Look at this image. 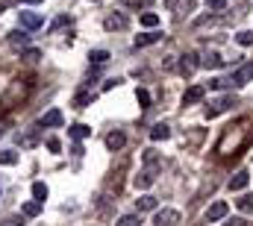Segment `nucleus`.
Returning <instances> with one entry per match:
<instances>
[{
    "label": "nucleus",
    "instance_id": "nucleus-21",
    "mask_svg": "<svg viewBox=\"0 0 253 226\" xmlns=\"http://www.w3.org/2000/svg\"><path fill=\"white\" fill-rule=\"evenodd\" d=\"M33 197H36V203H44L47 200V185L44 182H33Z\"/></svg>",
    "mask_w": 253,
    "mask_h": 226
},
{
    "label": "nucleus",
    "instance_id": "nucleus-24",
    "mask_svg": "<svg viewBox=\"0 0 253 226\" xmlns=\"http://www.w3.org/2000/svg\"><path fill=\"white\" fill-rule=\"evenodd\" d=\"M88 59H91V65H106V62H109V53H106V50H91Z\"/></svg>",
    "mask_w": 253,
    "mask_h": 226
},
{
    "label": "nucleus",
    "instance_id": "nucleus-16",
    "mask_svg": "<svg viewBox=\"0 0 253 226\" xmlns=\"http://www.w3.org/2000/svg\"><path fill=\"white\" fill-rule=\"evenodd\" d=\"M162 38V33H144V36H135V47H147V44H156Z\"/></svg>",
    "mask_w": 253,
    "mask_h": 226
},
{
    "label": "nucleus",
    "instance_id": "nucleus-1",
    "mask_svg": "<svg viewBox=\"0 0 253 226\" xmlns=\"http://www.w3.org/2000/svg\"><path fill=\"white\" fill-rule=\"evenodd\" d=\"M180 224V212L177 209H159L156 218H153V226H177Z\"/></svg>",
    "mask_w": 253,
    "mask_h": 226
},
{
    "label": "nucleus",
    "instance_id": "nucleus-15",
    "mask_svg": "<svg viewBox=\"0 0 253 226\" xmlns=\"http://www.w3.org/2000/svg\"><path fill=\"white\" fill-rule=\"evenodd\" d=\"M18 144H21V147H36V144H39V132H36V129L18 132Z\"/></svg>",
    "mask_w": 253,
    "mask_h": 226
},
{
    "label": "nucleus",
    "instance_id": "nucleus-12",
    "mask_svg": "<svg viewBox=\"0 0 253 226\" xmlns=\"http://www.w3.org/2000/svg\"><path fill=\"white\" fill-rule=\"evenodd\" d=\"M68 135H71L74 141H83V138H88V135H91V126H85V123H74V126L68 129Z\"/></svg>",
    "mask_w": 253,
    "mask_h": 226
},
{
    "label": "nucleus",
    "instance_id": "nucleus-27",
    "mask_svg": "<svg viewBox=\"0 0 253 226\" xmlns=\"http://www.w3.org/2000/svg\"><path fill=\"white\" fill-rule=\"evenodd\" d=\"M236 41H239L242 47H253V33H251V30H245V33H239V36H236Z\"/></svg>",
    "mask_w": 253,
    "mask_h": 226
},
{
    "label": "nucleus",
    "instance_id": "nucleus-11",
    "mask_svg": "<svg viewBox=\"0 0 253 226\" xmlns=\"http://www.w3.org/2000/svg\"><path fill=\"white\" fill-rule=\"evenodd\" d=\"M126 24H129V21H126V15H109V18L103 21V27H106V30H126Z\"/></svg>",
    "mask_w": 253,
    "mask_h": 226
},
{
    "label": "nucleus",
    "instance_id": "nucleus-13",
    "mask_svg": "<svg viewBox=\"0 0 253 226\" xmlns=\"http://www.w3.org/2000/svg\"><path fill=\"white\" fill-rule=\"evenodd\" d=\"M124 144H126L124 132H109V135H106V147H109V150H121Z\"/></svg>",
    "mask_w": 253,
    "mask_h": 226
},
{
    "label": "nucleus",
    "instance_id": "nucleus-29",
    "mask_svg": "<svg viewBox=\"0 0 253 226\" xmlns=\"http://www.w3.org/2000/svg\"><path fill=\"white\" fill-rule=\"evenodd\" d=\"M141 24H144V27H156V24H159V15H156V12H144V15H141Z\"/></svg>",
    "mask_w": 253,
    "mask_h": 226
},
{
    "label": "nucleus",
    "instance_id": "nucleus-10",
    "mask_svg": "<svg viewBox=\"0 0 253 226\" xmlns=\"http://www.w3.org/2000/svg\"><path fill=\"white\" fill-rule=\"evenodd\" d=\"M248 182H251V173L248 170H236V176L230 179V191H242Z\"/></svg>",
    "mask_w": 253,
    "mask_h": 226
},
{
    "label": "nucleus",
    "instance_id": "nucleus-34",
    "mask_svg": "<svg viewBox=\"0 0 253 226\" xmlns=\"http://www.w3.org/2000/svg\"><path fill=\"white\" fill-rule=\"evenodd\" d=\"M0 226H21V218H15V215H12V218H6Z\"/></svg>",
    "mask_w": 253,
    "mask_h": 226
},
{
    "label": "nucleus",
    "instance_id": "nucleus-18",
    "mask_svg": "<svg viewBox=\"0 0 253 226\" xmlns=\"http://www.w3.org/2000/svg\"><path fill=\"white\" fill-rule=\"evenodd\" d=\"M9 44H12V47H21V50H24V47L30 44V36H27V33H9Z\"/></svg>",
    "mask_w": 253,
    "mask_h": 226
},
{
    "label": "nucleus",
    "instance_id": "nucleus-37",
    "mask_svg": "<svg viewBox=\"0 0 253 226\" xmlns=\"http://www.w3.org/2000/svg\"><path fill=\"white\" fill-rule=\"evenodd\" d=\"M227 226H245V221H242V218H233V221H230Z\"/></svg>",
    "mask_w": 253,
    "mask_h": 226
},
{
    "label": "nucleus",
    "instance_id": "nucleus-32",
    "mask_svg": "<svg viewBox=\"0 0 253 226\" xmlns=\"http://www.w3.org/2000/svg\"><path fill=\"white\" fill-rule=\"evenodd\" d=\"M47 150H50V153H59V150H62L59 138H50V141H47Z\"/></svg>",
    "mask_w": 253,
    "mask_h": 226
},
{
    "label": "nucleus",
    "instance_id": "nucleus-33",
    "mask_svg": "<svg viewBox=\"0 0 253 226\" xmlns=\"http://www.w3.org/2000/svg\"><path fill=\"white\" fill-rule=\"evenodd\" d=\"M24 59L27 62H36V59H42V53L39 50H24Z\"/></svg>",
    "mask_w": 253,
    "mask_h": 226
},
{
    "label": "nucleus",
    "instance_id": "nucleus-9",
    "mask_svg": "<svg viewBox=\"0 0 253 226\" xmlns=\"http://www.w3.org/2000/svg\"><path fill=\"white\" fill-rule=\"evenodd\" d=\"M153 182H156V168H144L135 176V188H150Z\"/></svg>",
    "mask_w": 253,
    "mask_h": 226
},
{
    "label": "nucleus",
    "instance_id": "nucleus-8",
    "mask_svg": "<svg viewBox=\"0 0 253 226\" xmlns=\"http://www.w3.org/2000/svg\"><path fill=\"white\" fill-rule=\"evenodd\" d=\"M62 112L59 109H50V112H44L42 117H39V126H62Z\"/></svg>",
    "mask_w": 253,
    "mask_h": 226
},
{
    "label": "nucleus",
    "instance_id": "nucleus-17",
    "mask_svg": "<svg viewBox=\"0 0 253 226\" xmlns=\"http://www.w3.org/2000/svg\"><path fill=\"white\" fill-rule=\"evenodd\" d=\"M144 168H162V156L156 150H144Z\"/></svg>",
    "mask_w": 253,
    "mask_h": 226
},
{
    "label": "nucleus",
    "instance_id": "nucleus-20",
    "mask_svg": "<svg viewBox=\"0 0 253 226\" xmlns=\"http://www.w3.org/2000/svg\"><path fill=\"white\" fill-rule=\"evenodd\" d=\"M236 206H239V212H245V215H253V194H245V197H239V200H236Z\"/></svg>",
    "mask_w": 253,
    "mask_h": 226
},
{
    "label": "nucleus",
    "instance_id": "nucleus-28",
    "mask_svg": "<svg viewBox=\"0 0 253 226\" xmlns=\"http://www.w3.org/2000/svg\"><path fill=\"white\" fill-rule=\"evenodd\" d=\"M118 226H141V218H138V215H124V218L118 221Z\"/></svg>",
    "mask_w": 253,
    "mask_h": 226
},
{
    "label": "nucleus",
    "instance_id": "nucleus-23",
    "mask_svg": "<svg viewBox=\"0 0 253 226\" xmlns=\"http://www.w3.org/2000/svg\"><path fill=\"white\" fill-rule=\"evenodd\" d=\"M27 218H36L39 212H42V203H36V200H30V203H24V209H21Z\"/></svg>",
    "mask_w": 253,
    "mask_h": 226
},
{
    "label": "nucleus",
    "instance_id": "nucleus-25",
    "mask_svg": "<svg viewBox=\"0 0 253 226\" xmlns=\"http://www.w3.org/2000/svg\"><path fill=\"white\" fill-rule=\"evenodd\" d=\"M88 103H91V94H88V91H80V94L74 97V106H77V109H85Z\"/></svg>",
    "mask_w": 253,
    "mask_h": 226
},
{
    "label": "nucleus",
    "instance_id": "nucleus-14",
    "mask_svg": "<svg viewBox=\"0 0 253 226\" xmlns=\"http://www.w3.org/2000/svg\"><path fill=\"white\" fill-rule=\"evenodd\" d=\"M150 138H153V141H165V138H171V126H168V123H156V126L150 129Z\"/></svg>",
    "mask_w": 253,
    "mask_h": 226
},
{
    "label": "nucleus",
    "instance_id": "nucleus-39",
    "mask_svg": "<svg viewBox=\"0 0 253 226\" xmlns=\"http://www.w3.org/2000/svg\"><path fill=\"white\" fill-rule=\"evenodd\" d=\"M186 6H191V0H186Z\"/></svg>",
    "mask_w": 253,
    "mask_h": 226
},
{
    "label": "nucleus",
    "instance_id": "nucleus-3",
    "mask_svg": "<svg viewBox=\"0 0 253 226\" xmlns=\"http://www.w3.org/2000/svg\"><path fill=\"white\" fill-rule=\"evenodd\" d=\"M227 212H230V206H227L224 200H218V203H212V206H209L206 221H212V224H215V221H224V218H227Z\"/></svg>",
    "mask_w": 253,
    "mask_h": 226
},
{
    "label": "nucleus",
    "instance_id": "nucleus-22",
    "mask_svg": "<svg viewBox=\"0 0 253 226\" xmlns=\"http://www.w3.org/2000/svg\"><path fill=\"white\" fill-rule=\"evenodd\" d=\"M200 65H203V68H221V65H224V59L218 56V53H206V56L200 59Z\"/></svg>",
    "mask_w": 253,
    "mask_h": 226
},
{
    "label": "nucleus",
    "instance_id": "nucleus-31",
    "mask_svg": "<svg viewBox=\"0 0 253 226\" xmlns=\"http://www.w3.org/2000/svg\"><path fill=\"white\" fill-rule=\"evenodd\" d=\"M206 6H209L212 12H221V9L227 6V0H206Z\"/></svg>",
    "mask_w": 253,
    "mask_h": 226
},
{
    "label": "nucleus",
    "instance_id": "nucleus-6",
    "mask_svg": "<svg viewBox=\"0 0 253 226\" xmlns=\"http://www.w3.org/2000/svg\"><path fill=\"white\" fill-rule=\"evenodd\" d=\"M203 94H206L203 85H191V88H186V94H183V106H194V103H200Z\"/></svg>",
    "mask_w": 253,
    "mask_h": 226
},
{
    "label": "nucleus",
    "instance_id": "nucleus-7",
    "mask_svg": "<svg viewBox=\"0 0 253 226\" xmlns=\"http://www.w3.org/2000/svg\"><path fill=\"white\" fill-rule=\"evenodd\" d=\"M197 68H200V62H197V53H186V56H183V62H180V74H183V76H191Z\"/></svg>",
    "mask_w": 253,
    "mask_h": 226
},
{
    "label": "nucleus",
    "instance_id": "nucleus-30",
    "mask_svg": "<svg viewBox=\"0 0 253 226\" xmlns=\"http://www.w3.org/2000/svg\"><path fill=\"white\" fill-rule=\"evenodd\" d=\"M135 97H138V103H141V106H144V109H147V106H150V94H147V91H144V88H138V94H135Z\"/></svg>",
    "mask_w": 253,
    "mask_h": 226
},
{
    "label": "nucleus",
    "instance_id": "nucleus-19",
    "mask_svg": "<svg viewBox=\"0 0 253 226\" xmlns=\"http://www.w3.org/2000/svg\"><path fill=\"white\" fill-rule=\"evenodd\" d=\"M135 206H138V212H153V209H156V197L144 194V197H138V200H135Z\"/></svg>",
    "mask_w": 253,
    "mask_h": 226
},
{
    "label": "nucleus",
    "instance_id": "nucleus-36",
    "mask_svg": "<svg viewBox=\"0 0 253 226\" xmlns=\"http://www.w3.org/2000/svg\"><path fill=\"white\" fill-rule=\"evenodd\" d=\"M118 82H121V79H118V76H115V79H106V82H103V88H106V91H109V88H115V85H118Z\"/></svg>",
    "mask_w": 253,
    "mask_h": 226
},
{
    "label": "nucleus",
    "instance_id": "nucleus-38",
    "mask_svg": "<svg viewBox=\"0 0 253 226\" xmlns=\"http://www.w3.org/2000/svg\"><path fill=\"white\" fill-rule=\"evenodd\" d=\"M21 3H42V0H21Z\"/></svg>",
    "mask_w": 253,
    "mask_h": 226
},
{
    "label": "nucleus",
    "instance_id": "nucleus-5",
    "mask_svg": "<svg viewBox=\"0 0 253 226\" xmlns=\"http://www.w3.org/2000/svg\"><path fill=\"white\" fill-rule=\"evenodd\" d=\"M42 24H44V18L39 12H21V27L24 30H39Z\"/></svg>",
    "mask_w": 253,
    "mask_h": 226
},
{
    "label": "nucleus",
    "instance_id": "nucleus-2",
    "mask_svg": "<svg viewBox=\"0 0 253 226\" xmlns=\"http://www.w3.org/2000/svg\"><path fill=\"white\" fill-rule=\"evenodd\" d=\"M230 106H236V97H221V100H215V103L206 106V117H218V114L224 112V109H230Z\"/></svg>",
    "mask_w": 253,
    "mask_h": 226
},
{
    "label": "nucleus",
    "instance_id": "nucleus-41",
    "mask_svg": "<svg viewBox=\"0 0 253 226\" xmlns=\"http://www.w3.org/2000/svg\"><path fill=\"white\" fill-rule=\"evenodd\" d=\"M0 12H3V6H0Z\"/></svg>",
    "mask_w": 253,
    "mask_h": 226
},
{
    "label": "nucleus",
    "instance_id": "nucleus-4",
    "mask_svg": "<svg viewBox=\"0 0 253 226\" xmlns=\"http://www.w3.org/2000/svg\"><path fill=\"white\" fill-rule=\"evenodd\" d=\"M251 79H253V62H248V65H242V68L233 74V79H230V82H233V85H248Z\"/></svg>",
    "mask_w": 253,
    "mask_h": 226
},
{
    "label": "nucleus",
    "instance_id": "nucleus-42",
    "mask_svg": "<svg viewBox=\"0 0 253 226\" xmlns=\"http://www.w3.org/2000/svg\"><path fill=\"white\" fill-rule=\"evenodd\" d=\"M94 3H97V0H94Z\"/></svg>",
    "mask_w": 253,
    "mask_h": 226
},
{
    "label": "nucleus",
    "instance_id": "nucleus-26",
    "mask_svg": "<svg viewBox=\"0 0 253 226\" xmlns=\"http://www.w3.org/2000/svg\"><path fill=\"white\" fill-rule=\"evenodd\" d=\"M15 162H18L15 150H0V165H15Z\"/></svg>",
    "mask_w": 253,
    "mask_h": 226
},
{
    "label": "nucleus",
    "instance_id": "nucleus-35",
    "mask_svg": "<svg viewBox=\"0 0 253 226\" xmlns=\"http://www.w3.org/2000/svg\"><path fill=\"white\" fill-rule=\"evenodd\" d=\"M126 6H150L153 0H124Z\"/></svg>",
    "mask_w": 253,
    "mask_h": 226
},
{
    "label": "nucleus",
    "instance_id": "nucleus-40",
    "mask_svg": "<svg viewBox=\"0 0 253 226\" xmlns=\"http://www.w3.org/2000/svg\"><path fill=\"white\" fill-rule=\"evenodd\" d=\"M0 135H3V129H0Z\"/></svg>",
    "mask_w": 253,
    "mask_h": 226
}]
</instances>
